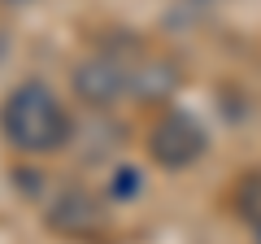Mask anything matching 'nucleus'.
Listing matches in <instances>:
<instances>
[{"instance_id": "1", "label": "nucleus", "mask_w": 261, "mask_h": 244, "mask_svg": "<svg viewBox=\"0 0 261 244\" xmlns=\"http://www.w3.org/2000/svg\"><path fill=\"white\" fill-rule=\"evenodd\" d=\"M0 131L18 153H35L39 157V153L61 149L70 140V131H74V122H70V113H65L61 96L53 87L39 83V79H27L0 105Z\"/></svg>"}, {"instance_id": "2", "label": "nucleus", "mask_w": 261, "mask_h": 244, "mask_svg": "<svg viewBox=\"0 0 261 244\" xmlns=\"http://www.w3.org/2000/svg\"><path fill=\"white\" fill-rule=\"evenodd\" d=\"M74 96L92 109H109L130 96V57L122 53H92L74 66Z\"/></svg>"}, {"instance_id": "3", "label": "nucleus", "mask_w": 261, "mask_h": 244, "mask_svg": "<svg viewBox=\"0 0 261 244\" xmlns=\"http://www.w3.org/2000/svg\"><path fill=\"white\" fill-rule=\"evenodd\" d=\"M205 144H209L205 127H200L192 113H183V109L161 113V118L152 122V131H148V153H152V161H161L166 170L192 166V161L205 153Z\"/></svg>"}, {"instance_id": "4", "label": "nucleus", "mask_w": 261, "mask_h": 244, "mask_svg": "<svg viewBox=\"0 0 261 244\" xmlns=\"http://www.w3.org/2000/svg\"><path fill=\"white\" fill-rule=\"evenodd\" d=\"M178 87V66L166 57L140 53L130 57V96H144V101H161Z\"/></svg>"}, {"instance_id": "5", "label": "nucleus", "mask_w": 261, "mask_h": 244, "mask_svg": "<svg viewBox=\"0 0 261 244\" xmlns=\"http://www.w3.org/2000/svg\"><path fill=\"white\" fill-rule=\"evenodd\" d=\"M48 218H53V227H61V231L70 235H87L100 227V205H96V197H87L83 188H65L61 197L48 205Z\"/></svg>"}, {"instance_id": "6", "label": "nucleus", "mask_w": 261, "mask_h": 244, "mask_svg": "<svg viewBox=\"0 0 261 244\" xmlns=\"http://www.w3.org/2000/svg\"><path fill=\"white\" fill-rule=\"evenodd\" d=\"M235 209H240V218L257 223V231H261V175H248L235 188Z\"/></svg>"}, {"instance_id": "7", "label": "nucleus", "mask_w": 261, "mask_h": 244, "mask_svg": "<svg viewBox=\"0 0 261 244\" xmlns=\"http://www.w3.org/2000/svg\"><path fill=\"white\" fill-rule=\"evenodd\" d=\"M109 188H113V197H135V192H140V175H135V170H118V175L109 179Z\"/></svg>"}, {"instance_id": "8", "label": "nucleus", "mask_w": 261, "mask_h": 244, "mask_svg": "<svg viewBox=\"0 0 261 244\" xmlns=\"http://www.w3.org/2000/svg\"><path fill=\"white\" fill-rule=\"evenodd\" d=\"M0 5H9V9H22V5H31V0H0Z\"/></svg>"}, {"instance_id": "9", "label": "nucleus", "mask_w": 261, "mask_h": 244, "mask_svg": "<svg viewBox=\"0 0 261 244\" xmlns=\"http://www.w3.org/2000/svg\"><path fill=\"white\" fill-rule=\"evenodd\" d=\"M257 244H261V231H257Z\"/></svg>"}]
</instances>
